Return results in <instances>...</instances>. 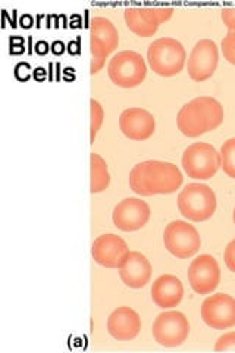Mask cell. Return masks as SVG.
Here are the masks:
<instances>
[{"instance_id":"cb8c5ba5","label":"cell","mask_w":235,"mask_h":353,"mask_svg":"<svg viewBox=\"0 0 235 353\" xmlns=\"http://www.w3.org/2000/svg\"><path fill=\"white\" fill-rule=\"evenodd\" d=\"M215 350L218 352H234L235 350V331L223 334L218 339Z\"/></svg>"},{"instance_id":"277c9868","label":"cell","mask_w":235,"mask_h":353,"mask_svg":"<svg viewBox=\"0 0 235 353\" xmlns=\"http://www.w3.org/2000/svg\"><path fill=\"white\" fill-rule=\"evenodd\" d=\"M178 208L184 218L203 223L214 216L216 211V194L206 184H188L178 196Z\"/></svg>"},{"instance_id":"2e32d148","label":"cell","mask_w":235,"mask_h":353,"mask_svg":"<svg viewBox=\"0 0 235 353\" xmlns=\"http://www.w3.org/2000/svg\"><path fill=\"white\" fill-rule=\"evenodd\" d=\"M119 127L125 137L143 141L154 134L156 121L149 110L143 108H130L121 114Z\"/></svg>"},{"instance_id":"4316f807","label":"cell","mask_w":235,"mask_h":353,"mask_svg":"<svg viewBox=\"0 0 235 353\" xmlns=\"http://www.w3.org/2000/svg\"><path fill=\"white\" fill-rule=\"evenodd\" d=\"M232 219H234V224H235V208H234V215H232Z\"/></svg>"},{"instance_id":"7a4b0ae2","label":"cell","mask_w":235,"mask_h":353,"mask_svg":"<svg viewBox=\"0 0 235 353\" xmlns=\"http://www.w3.org/2000/svg\"><path fill=\"white\" fill-rule=\"evenodd\" d=\"M223 121V108L214 97L193 99L178 112L176 124L187 137H198L216 130Z\"/></svg>"},{"instance_id":"603a6c76","label":"cell","mask_w":235,"mask_h":353,"mask_svg":"<svg viewBox=\"0 0 235 353\" xmlns=\"http://www.w3.org/2000/svg\"><path fill=\"white\" fill-rule=\"evenodd\" d=\"M222 53L225 59L235 66V31H228L222 40Z\"/></svg>"},{"instance_id":"44dd1931","label":"cell","mask_w":235,"mask_h":353,"mask_svg":"<svg viewBox=\"0 0 235 353\" xmlns=\"http://www.w3.org/2000/svg\"><path fill=\"white\" fill-rule=\"evenodd\" d=\"M221 167L228 176L235 179V137L227 140L222 145Z\"/></svg>"},{"instance_id":"484cf974","label":"cell","mask_w":235,"mask_h":353,"mask_svg":"<svg viewBox=\"0 0 235 353\" xmlns=\"http://www.w3.org/2000/svg\"><path fill=\"white\" fill-rule=\"evenodd\" d=\"M223 259H225V263H227V267L229 268V271L235 272V239L227 246Z\"/></svg>"},{"instance_id":"e0dca14e","label":"cell","mask_w":235,"mask_h":353,"mask_svg":"<svg viewBox=\"0 0 235 353\" xmlns=\"http://www.w3.org/2000/svg\"><path fill=\"white\" fill-rule=\"evenodd\" d=\"M141 330V319L131 307L121 306L115 309L108 318L109 334L121 341L136 339Z\"/></svg>"},{"instance_id":"ffe728a7","label":"cell","mask_w":235,"mask_h":353,"mask_svg":"<svg viewBox=\"0 0 235 353\" xmlns=\"http://www.w3.org/2000/svg\"><path fill=\"white\" fill-rule=\"evenodd\" d=\"M90 165H92V181H90V192L94 193H102L105 192L109 183H110V175L108 171V163L106 161L100 157L97 153H92L90 157Z\"/></svg>"},{"instance_id":"5b68a950","label":"cell","mask_w":235,"mask_h":353,"mask_svg":"<svg viewBox=\"0 0 235 353\" xmlns=\"http://www.w3.org/2000/svg\"><path fill=\"white\" fill-rule=\"evenodd\" d=\"M110 81L122 88H132L140 85L147 75V65L140 53L124 50L115 54L108 65Z\"/></svg>"},{"instance_id":"d4e9b609","label":"cell","mask_w":235,"mask_h":353,"mask_svg":"<svg viewBox=\"0 0 235 353\" xmlns=\"http://www.w3.org/2000/svg\"><path fill=\"white\" fill-rule=\"evenodd\" d=\"M222 21L229 31H235V8L222 9Z\"/></svg>"},{"instance_id":"9c48e42d","label":"cell","mask_w":235,"mask_h":353,"mask_svg":"<svg viewBox=\"0 0 235 353\" xmlns=\"http://www.w3.org/2000/svg\"><path fill=\"white\" fill-rule=\"evenodd\" d=\"M152 333L154 340L165 347L181 346L190 334L188 319L178 311L163 312L154 319Z\"/></svg>"},{"instance_id":"3957f363","label":"cell","mask_w":235,"mask_h":353,"mask_svg":"<svg viewBox=\"0 0 235 353\" xmlns=\"http://www.w3.org/2000/svg\"><path fill=\"white\" fill-rule=\"evenodd\" d=\"M187 53L183 44L172 37L154 40L147 50L150 68L161 77H174L180 74L185 65Z\"/></svg>"},{"instance_id":"d6986e66","label":"cell","mask_w":235,"mask_h":353,"mask_svg":"<svg viewBox=\"0 0 235 353\" xmlns=\"http://www.w3.org/2000/svg\"><path fill=\"white\" fill-rule=\"evenodd\" d=\"M184 287L181 280L171 274L161 275L152 285V299L162 309L175 307L181 303Z\"/></svg>"},{"instance_id":"6da1fadb","label":"cell","mask_w":235,"mask_h":353,"mask_svg":"<svg viewBox=\"0 0 235 353\" xmlns=\"http://www.w3.org/2000/svg\"><path fill=\"white\" fill-rule=\"evenodd\" d=\"M183 184V174L176 165L163 161L137 163L130 172V187L139 196L171 194Z\"/></svg>"},{"instance_id":"52a82bcc","label":"cell","mask_w":235,"mask_h":353,"mask_svg":"<svg viewBox=\"0 0 235 353\" xmlns=\"http://www.w3.org/2000/svg\"><path fill=\"white\" fill-rule=\"evenodd\" d=\"M221 167V153L209 143H194L183 154L185 174L196 180H209Z\"/></svg>"},{"instance_id":"5bb4252c","label":"cell","mask_w":235,"mask_h":353,"mask_svg":"<svg viewBox=\"0 0 235 353\" xmlns=\"http://www.w3.org/2000/svg\"><path fill=\"white\" fill-rule=\"evenodd\" d=\"M188 281L192 289L198 294L214 292L221 281L218 261L210 255H200L188 268Z\"/></svg>"},{"instance_id":"9a60e30c","label":"cell","mask_w":235,"mask_h":353,"mask_svg":"<svg viewBox=\"0 0 235 353\" xmlns=\"http://www.w3.org/2000/svg\"><path fill=\"white\" fill-rule=\"evenodd\" d=\"M93 259L105 268H121L125 263L130 249L124 239L116 234L99 236L92 246Z\"/></svg>"},{"instance_id":"8fae6325","label":"cell","mask_w":235,"mask_h":353,"mask_svg":"<svg viewBox=\"0 0 235 353\" xmlns=\"http://www.w3.org/2000/svg\"><path fill=\"white\" fill-rule=\"evenodd\" d=\"M172 15V8H128L125 10V22L134 34L150 37Z\"/></svg>"},{"instance_id":"ac0fdd59","label":"cell","mask_w":235,"mask_h":353,"mask_svg":"<svg viewBox=\"0 0 235 353\" xmlns=\"http://www.w3.org/2000/svg\"><path fill=\"white\" fill-rule=\"evenodd\" d=\"M119 277L131 289H141L152 279V265L140 252H130L125 263L119 268Z\"/></svg>"},{"instance_id":"4fadbf2b","label":"cell","mask_w":235,"mask_h":353,"mask_svg":"<svg viewBox=\"0 0 235 353\" xmlns=\"http://www.w3.org/2000/svg\"><path fill=\"white\" fill-rule=\"evenodd\" d=\"M112 219L115 227L122 231H137L149 223L150 206L137 197L124 199L115 206Z\"/></svg>"},{"instance_id":"30bf717a","label":"cell","mask_w":235,"mask_h":353,"mask_svg":"<svg viewBox=\"0 0 235 353\" xmlns=\"http://www.w3.org/2000/svg\"><path fill=\"white\" fill-rule=\"evenodd\" d=\"M218 61L219 52L214 40L205 39L197 41L187 63L190 79L197 83L209 80L218 68Z\"/></svg>"},{"instance_id":"7c38bea8","label":"cell","mask_w":235,"mask_h":353,"mask_svg":"<svg viewBox=\"0 0 235 353\" xmlns=\"http://www.w3.org/2000/svg\"><path fill=\"white\" fill-rule=\"evenodd\" d=\"M201 318L206 325L215 330H227L235 325V299L229 294L218 293L207 297L201 305Z\"/></svg>"},{"instance_id":"7402d4cb","label":"cell","mask_w":235,"mask_h":353,"mask_svg":"<svg viewBox=\"0 0 235 353\" xmlns=\"http://www.w3.org/2000/svg\"><path fill=\"white\" fill-rule=\"evenodd\" d=\"M90 109H92V124H90V141L94 143L97 132L103 124V118H105V112H103V108L94 99L90 101Z\"/></svg>"},{"instance_id":"ba28073f","label":"cell","mask_w":235,"mask_h":353,"mask_svg":"<svg viewBox=\"0 0 235 353\" xmlns=\"http://www.w3.org/2000/svg\"><path fill=\"white\" fill-rule=\"evenodd\" d=\"M163 241L165 248L180 259L194 256L201 245L197 228L185 221H174L167 224L163 233Z\"/></svg>"},{"instance_id":"8992f818","label":"cell","mask_w":235,"mask_h":353,"mask_svg":"<svg viewBox=\"0 0 235 353\" xmlns=\"http://www.w3.org/2000/svg\"><path fill=\"white\" fill-rule=\"evenodd\" d=\"M119 44V34L112 21L103 17H96L90 24V72L94 75L105 66L106 59L115 52Z\"/></svg>"}]
</instances>
